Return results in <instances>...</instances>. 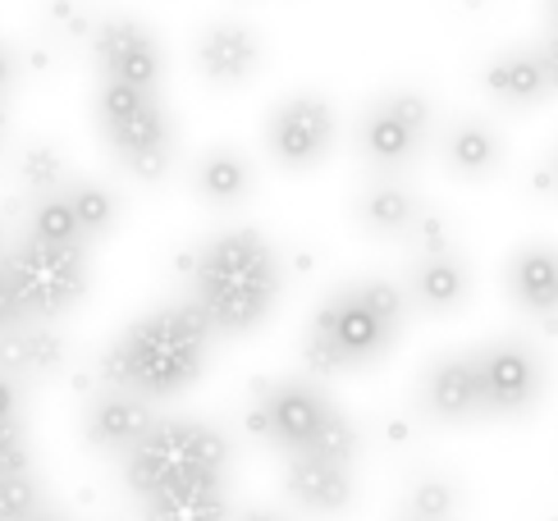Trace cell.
Returning <instances> with one entry per match:
<instances>
[{
	"mask_svg": "<svg viewBox=\"0 0 558 521\" xmlns=\"http://www.w3.org/2000/svg\"><path fill=\"white\" fill-rule=\"evenodd\" d=\"M335 147V106L316 92H293L266 114V152L279 170H316Z\"/></svg>",
	"mask_w": 558,
	"mask_h": 521,
	"instance_id": "10",
	"label": "cell"
},
{
	"mask_svg": "<svg viewBox=\"0 0 558 521\" xmlns=\"http://www.w3.org/2000/svg\"><path fill=\"white\" fill-rule=\"evenodd\" d=\"M481 83L508 110H531V106H541L549 97L545 69H541V60H536L531 46H508V51H499L490 64H485Z\"/></svg>",
	"mask_w": 558,
	"mask_h": 521,
	"instance_id": "19",
	"label": "cell"
},
{
	"mask_svg": "<svg viewBox=\"0 0 558 521\" xmlns=\"http://www.w3.org/2000/svg\"><path fill=\"white\" fill-rule=\"evenodd\" d=\"M14 179L28 197H46V193H60V187L69 183V165H64L60 147H51V142H33V147L19 152Z\"/></svg>",
	"mask_w": 558,
	"mask_h": 521,
	"instance_id": "26",
	"label": "cell"
},
{
	"mask_svg": "<svg viewBox=\"0 0 558 521\" xmlns=\"http://www.w3.org/2000/svg\"><path fill=\"white\" fill-rule=\"evenodd\" d=\"M41 504H46V489H41L33 467L0 476V521H28Z\"/></svg>",
	"mask_w": 558,
	"mask_h": 521,
	"instance_id": "28",
	"label": "cell"
},
{
	"mask_svg": "<svg viewBox=\"0 0 558 521\" xmlns=\"http://www.w3.org/2000/svg\"><path fill=\"white\" fill-rule=\"evenodd\" d=\"M64 362H69V343L46 320H28L10 329V335H0V375H14V380L41 375V380H51V375L64 371Z\"/></svg>",
	"mask_w": 558,
	"mask_h": 521,
	"instance_id": "18",
	"label": "cell"
},
{
	"mask_svg": "<svg viewBox=\"0 0 558 521\" xmlns=\"http://www.w3.org/2000/svg\"><path fill=\"white\" fill-rule=\"evenodd\" d=\"M60 193H64L69 210H74L78 233L87 239V247L97 239H106V233L120 225V197H114L106 183H97V179H69Z\"/></svg>",
	"mask_w": 558,
	"mask_h": 521,
	"instance_id": "24",
	"label": "cell"
},
{
	"mask_svg": "<svg viewBox=\"0 0 558 521\" xmlns=\"http://www.w3.org/2000/svg\"><path fill=\"white\" fill-rule=\"evenodd\" d=\"M189 283V302L216 329V339H234L270 320L284 293V266L262 229H225L193 252Z\"/></svg>",
	"mask_w": 558,
	"mask_h": 521,
	"instance_id": "2",
	"label": "cell"
},
{
	"mask_svg": "<svg viewBox=\"0 0 558 521\" xmlns=\"http://www.w3.org/2000/svg\"><path fill=\"white\" fill-rule=\"evenodd\" d=\"M549 174H554V187H558V156H554V165H549Z\"/></svg>",
	"mask_w": 558,
	"mask_h": 521,
	"instance_id": "38",
	"label": "cell"
},
{
	"mask_svg": "<svg viewBox=\"0 0 558 521\" xmlns=\"http://www.w3.org/2000/svg\"><path fill=\"white\" fill-rule=\"evenodd\" d=\"M10 83H14V56L0 46V101H5V92H10Z\"/></svg>",
	"mask_w": 558,
	"mask_h": 521,
	"instance_id": "34",
	"label": "cell"
},
{
	"mask_svg": "<svg viewBox=\"0 0 558 521\" xmlns=\"http://www.w3.org/2000/svg\"><path fill=\"white\" fill-rule=\"evenodd\" d=\"M216 329L206 325L197 306L166 302L156 312L137 316L120 339L101 352V385L137 393L147 402H166L202 380L206 362H211Z\"/></svg>",
	"mask_w": 558,
	"mask_h": 521,
	"instance_id": "1",
	"label": "cell"
},
{
	"mask_svg": "<svg viewBox=\"0 0 558 521\" xmlns=\"http://www.w3.org/2000/svg\"><path fill=\"white\" fill-rule=\"evenodd\" d=\"M504 289L531 320L558 316V247L554 243H526L508 256Z\"/></svg>",
	"mask_w": 558,
	"mask_h": 521,
	"instance_id": "16",
	"label": "cell"
},
{
	"mask_svg": "<svg viewBox=\"0 0 558 521\" xmlns=\"http://www.w3.org/2000/svg\"><path fill=\"white\" fill-rule=\"evenodd\" d=\"M416 210H422V197H416L399 174H376L357 193L353 216L366 233H376V239H403L408 225L416 220Z\"/></svg>",
	"mask_w": 558,
	"mask_h": 521,
	"instance_id": "20",
	"label": "cell"
},
{
	"mask_svg": "<svg viewBox=\"0 0 558 521\" xmlns=\"http://www.w3.org/2000/svg\"><path fill=\"white\" fill-rule=\"evenodd\" d=\"M28 521H69V517H64L60 508H51V504H41V508H37V512H33Z\"/></svg>",
	"mask_w": 558,
	"mask_h": 521,
	"instance_id": "36",
	"label": "cell"
},
{
	"mask_svg": "<svg viewBox=\"0 0 558 521\" xmlns=\"http://www.w3.org/2000/svg\"><path fill=\"white\" fill-rule=\"evenodd\" d=\"M225 485H193V489L156 494V499L143 504V517L147 521H229V489Z\"/></svg>",
	"mask_w": 558,
	"mask_h": 521,
	"instance_id": "23",
	"label": "cell"
},
{
	"mask_svg": "<svg viewBox=\"0 0 558 521\" xmlns=\"http://www.w3.org/2000/svg\"><path fill=\"white\" fill-rule=\"evenodd\" d=\"M51 19H56V28H60L64 37H87L92 28H97V19H92V14L78 5V0H56Z\"/></svg>",
	"mask_w": 558,
	"mask_h": 521,
	"instance_id": "31",
	"label": "cell"
},
{
	"mask_svg": "<svg viewBox=\"0 0 558 521\" xmlns=\"http://www.w3.org/2000/svg\"><path fill=\"white\" fill-rule=\"evenodd\" d=\"M339 421V408L312 380H262L252 389L247 431L270 444L279 458L316 453L325 431Z\"/></svg>",
	"mask_w": 558,
	"mask_h": 521,
	"instance_id": "7",
	"label": "cell"
},
{
	"mask_svg": "<svg viewBox=\"0 0 558 521\" xmlns=\"http://www.w3.org/2000/svg\"><path fill=\"white\" fill-rule=\"evenodd\" d=\"M439 156H445L449 174H458V179H485V174L499 170L504 137L485 120H458V124H449L445 142H439Z\"/></svg>",
	"mask_w": 558,
	"mask_h": 521,
	"instance_id": "21",
	"label": "cell"
},
{
	"mask_svg": "<svg viewBox=\"0 0 558 521\" xmlns=\"http://www.w3.org/2000/svg\"><path fill=\"white\" fill-rule=\"evenodd\" d=\"M549 28H558V0H549Z\"/></svg>",
	"mask_w": 558,
	"mask_h": 521,
	"instance_id": "37",
	"label": "cell"
},
{
	"mask_svg": "<svg viewBox=\"0 0 558 521\" xmlns=\"http://www.w3.org/2000/svg\"><path fill=\"white\" fill-rule=\"evenodd\" d=\"M120 462H124L129 494L137 504H147L156 494L193 489V485H225L229 462H234V444L211 421L174 416V421H151V431Z\"/></svg>",
	"mask_w": 558,
	"mask_h": 521,
	"instance_id": "4",
	"label": "cell"
},
{
	"mask_svg": "<svg viewBox=\"0 0 558 521\" xmlns=\"http://www.w3.org/2000/svg\"><path fill=\"white\" fill-rule=\"evenodd\" d=\"M435 124V106L426 92L416 87H393L385 97H376L362 120H357V152L376 174H403L408 165L422 156L426 137Z\"/></svg>",
	"mask_w": 558,
	"mask_h": 521,
	"instance_id": "8",
	"label": "cell"
},
{
	"mask_svg": "<svg viewBox=\"0 0 558 521\" xmlns=\"http://www.w3.org/2000/svg\"><path fill=\"white\" fill-rule=\"evenodd\" d=\"M403 239L412 243L416 256H435V252H458L453 247V220L449 216H439V210H416V220L408 225Z\"/></svg>",
	"mask_w": 558,
	"mask_h": 521,
	"instance_id": "29",
	"label": "cell"
},
{
	"mask_svg": "<svg viewBox=\"0 0 558 521\" xmlns=\"http://www.w3.org/2000/svg\"><path fill=\"white\" fill-rule=\"evenodd\" d=\"M408 312H412V302L399 283H389V279L348 283V289L330 293L316 306L307 339H302V362L320 380L380 362L393 348V339H399Z\"/></svg>",
	"mask_w": 558,
	"mask_h": 521,
	"instance_id": "3",
	"label": "cell"
},
{
	"mask_svg": "<svg viewBox=\"0 0 558 521\" xmlns=\"http://www.w3.org/2000/svg\"><path fill=\"white\" fill-rule=\"evenodd\" d=\"M33 467V444L23 421H0V476L10 471H28Z\"/></svg>",
	"mask_w": 558,
	"mask_h": 521,
	"instance_id": "30",
	"label": "cell"
},
{
	"mask_svg": "<svg viewBox=\"0 0 558 521\" xmlns=\"http://www.w3.org/2000/svg\"><path fill=\"white\" fill-rule=\"evenodd\" d=\"M0 275L14 289L23 316L56 325L87 298L92 260L83 243H37L23 239L0 256Z\"/></svg>",
	"mask_w": 558,
	"mask_h": 521,
	"instance_id": "6",
	"label": "cell"
},
{
	"mask_svg": "<svg viewBox=\"0 0 558 521\" xmlns=\"http://www.w3.org/2000/svg\"><path fill=\"white\" fill-rule=\"evenodd\" d=\"M531 51H536V60L545 69V83H549V97H554V92H558V28L541 33L536 41H531Z\"/></svg>",
	"mask_w": 558,
	"mask_h": 521,
	"instance_id": "32",
	"label": "cell"
},
{
	"mask_svg": "<svg viewBox=\"0 0 558 521\" xmlns=\"http://www.w3.org/2000/svg\"><path fill=\"white\" fill-rule=\"evenodd\" d=\"M92 46V64L97 74L110 83H129V87H151L160 92V74H166V51H160L156 33L137 19H97V28L87 33Z\"/></svg>",
	"mask_w": 558,
	"mask_h": 521,
	"instance_id": "11",
	"label": "cell"
},
{
	"mask_svg": "<svg viewBox=\"0 0 558 521\" xmlns=\"http://www.w3.org/2000/svg\"><path fill=\"white\" fill-rule=\"evenodd\" d=\"M19 325H28V316H23L14 289L5 283V275H0V335H10V329H19Z\"/></svg>",
	"mask_w": 558,
	"mask_h": 521,
	"instance_id": "33",
	"label": "cell"
},
{
	"mask_svg": "<svg viewBox=\"0 0 558 521\" xmlns=\"http://www.w3.org/2000/svg\"><path fill=\"white\" fill-rule=\"evenodd\" d=\"M284 494L302 508V512H316V517H339L353 508L357 499V481H353V467L343 462H325L312 453H293L284 458Z\"/></svg>",
	"mask_w": 558,
	"mask_h": 521,
	"instance_id": "15",
	"label": "cell"
},
{
	"mask_svg": "<svg viewBox=\"0 0 558 521\" xmlns=\"http://www.w3.org/2000/svg\"><path fill=\"white\" fill-rule=\"evenodd\" d=\"M0 133H5V101H0Z\"/></svg>",
	"mask_w": 558,
	"mask_h": 521,
	"instance_id": "39",
	"label": "cell"
},
{
	"mask_svg": "<svg viewBox=\"0 0 558 521\" xmlns=\"http://www.w3.org/2000/svg\"><path fill=\"white\" fill-rule=\"evenodd\" d=\"M476 389H481V416L518 421L541 402L545 393V362L526 339L508 335L476 348Z\"/></svg>",
	"mask_w": 558,
	"mask_h": 521,
	"instance_id": "9",
	"label": "cell"
},
{
	"mask_svg": "<svg viewBox=\"0 0 558 521\" xmlns=\"http://www.w3.org/2000/svg\"><path fill=\"white\" fill-rule=\"evenodd\" d=\"M252 183H257L252 179V165L234 147H211L193 165V193L206 206H239L252 193Z\"/></svg>",
	"mask_w": 558,
	"mask_h": 521,
	"instance_id": "22",
	"label": "cell"
},
{
	"mask_svg": "<svg viewBox=\"0 0 558 521\" xmlns=\"http://www.w3.org/2000/svg\"><path fill=\"white\" fill-rule=\"evenodd\" d=\"M23 239H37V243H83V247H87V239L78 233V220H74V210H69L64 193L33 197V206H28V229H23Z\"/></svg>",
	"mask_w": 558,
	"mask_h": 521,
	"instance_id": "27",
	"label": "cell"
},
{
	"mask_svg": "<svg viewBox=\"0 0 558 521\" xmlns=\"http://www.w3.org/2000/svg\"><path fill=\"white\" fill-rule=\"evenodd\" d=\"M151 402L137 398V393H124V389H101L97 398L87 402L83 412V444L92 453H106V458H124L129 448L151 431Z\"/></svg>",
	"mask_w": 558,
	"mask_h": 521,
	"instance_id": "12",
	"label": "cell"
},
{
	"mask_svg": "<svg viewBox=\"0 0 558 521\" xmlns=\"http://www.w3.org/2000/svg\"><path fill=\"white\" fill-rule=\"evenodd\" d=\"M399 521H412V517H399Z\"/></svg>",
	"mask_w": 558,
	"mask_h": 521,
	"instance_id": "40",
	"label": "cell"
},
{
	"mask_svg": "<svg viewBox=\"0 0 558 521\" xmlns=\"http://www.w3.org/2000/svg\"><path fill=\"white\" fill-rule=\"evenodd\" d=\"M193 56H197V69H202L206 83H216V87H239V83H247V78L262 69L266 46H262L257 33L247 28V23L220 19V23H206V28H202Z\"/></svg>",
	"mask_w": 558,
	"mask_h": 521,
	"instance_id": "13",
	"label": "cell"
},
{
	"mask_svg": "<svg viewBox=\"0 0 558 521\" xmlns=\"http://www.w3.org/2000/svg\"><path fill=\"white\" fill-rule=\"evenodd\" d=\"M97 129L110 156L124 165L133 179L160 183L174 165V120L160 92L129 87L101 78L97 87Z\"/></svg>",
	"mask_w": 558,
	"mask_h": 521,
	"instance_id": "5",
	"label": "cell"
},
{
	"mask_svg": "<svg viewBox=\"0 0 558 521\" xmlns=\"http://www.w3.org/2000/svg\"><path fill=\"white\" fill-rule=\"evenodd\" d=\"M403 293H408L412 306H422V312H430V316H453L458 306L472 298V266L458 252L412 256Z\"/></svg>",
	"mask_w": 558,
	"mask_h": 521,
	"instance_id": "17",
	"label": "cell"
},
{
	"mask_svg": "<svg viewBox=\"0 0 558 521\" xmlns=\"http://www.w3.org/2000/svg\"><path fill=\"white\" fill-rule=\"evenodd\" d=\"M234 521H289V517H279V512H270V508H247V512H239Z\"/></svg>",
	"mask_w": 558,
	"mask_h": 521,
	"instance_id": "35",
	"label": "cell"
},
{
	"mask_svg": "<svg viewBox=\"0 0 558 521\" xmlns=\"http://www.w3.org/2000/svg\"><path fill=\"white\" fill-rule=\"evenodd\" d=\"M422 412L430 421L462 425L481 416V389H476V352H445L422 375Z\"/></svg>",
	"mask_w": 558,
	"mask_h": 521,
	"instance_id": "14",
	"label": "cell"
},
{
	"mask_svg": "<svg viewBox=\"0 0 558 521\" xmlns=\"http://www.w3.org/2000/svg\"><path fill=\"white\" fill-rule=\"evenodd\" d=\"M458 508H462V489L449 476H439V471L416 476L403 499V517L412 521H458Z\"/></svg>",
	"mask_w": 558,
	"mask_h": 521,
	"instance_id": "25",
	"label": "cell"
}]
</instances>
